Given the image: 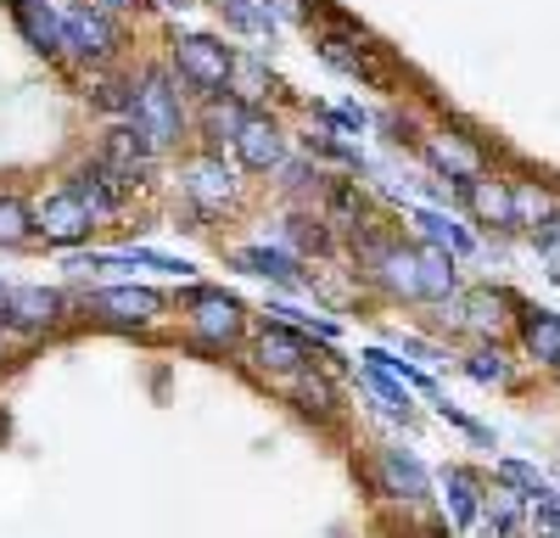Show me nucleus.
<instances>
[{
    "instance_id": "f257e3e1",
    "label": "nucleus",
    "mask_w": 560,
    "mask_h": 538,
    "mask_svg": "<svg viewBox=\"0 0 560 538\" xmlns=\"http://www.w3.org/2000/svg\"><path fill=\"white\" fill-rule=\"evenodd\" d=\"M174 68H179L185 84L219 96V90L230 84V73H236V51H224L213 34H179L174 39Z\"/></svg>"
},
{
    "instance_id": "f03ea898",
    "label": "nucleus",
    "mask_w": 560,
    "mask_h": 538,
    "mask_svg": "<svg viewBox=\"0 0 560 538\" xmlns=\"http://www.w3.org/2000/svg\"><path fill=\"white\" fill-rule=\"evenodd\" d=\"M191 303V326L208 348H230V342H242V326H247V308L236 297H224V292H191L185 297Z\"/></svg>"
},
{
    "instance_id": "7ed1b4c3",
    "label": "nucleus",
    "mask_w": 560,
    "mask_h": 538,
    "mask_svg": "<svg viewBox=\"0 0 560 538\" xmlns=\"http://www.w3.org/2000/svg\"><path fill=\"white\" fill-rule=\"evenodd\" d=\"M113 45H118V34H113L107 12H96V7H68L62 12V51H73L79 62L113 57Z\"/></svg>"
},
{
    "instance_id": "20e7f679",
    "label": "nucleus",
    "mask_w": 560,
    "mask_h": 538,
    "mask_svg": "<svg viewBox=\"0 0 560 538\" xmlns=\"http://www.w3.org/2000/svg\"><path fill=\"white\" fill-rule=\"evenodd\" d=\"M135 124L152 134L158 147L179 141V96L168 90L163 73H147V84H140V102H135Z\"/></svg>"
},
{
    "instance_id": "39448f33",
    "label": "nucleus",
    "mask_w": 560,
    "mask_h": 538,
    "mask_svg": "<svg viewBox=\"0 0 560 538\" xmlns=\"http://www.w3.org/2000/svg\"><path fill=\"white\" fill-rule=\"evenodd\" d=\"M90 224H96V213L84 208V197H79L73 186H62V191L45 197V208H39V219H34V231H45L51 242L73 247V242H84V236H90Z\"/></svg>"
},
{
    "instance_id": "423d86ee",
    "label": "nucleus",
    "mask_w": 560,
    "mask_h": 538,
    "mask_svg": "<svg viewBox=\"0 0 560 538\" xmlns=\"http://www.w3.org/2000/svg\"><path fill=\"white\" fill-rule=\"evenodd\" d=\"M179 179H185V202L202 208V213H219V208L236 202V174H230L219 157H191Z\"/></svg>"
},
{
    "instance_id": "0eeeda50",
    "label": "nucleus",
    "mask_w": 560,
    "mask_h": 538,
    "mask_svg": "<svg viewBox=\"0 0 560 538\" xmlns=\"http://www.w3.org/2000/svg\"><path fill=\"white\" fill-rule=\"evenodd\" d=\"M152 152H158V141H152L147 129H140V124H118V129L107 134V147H102V163L135 186V179L152 168Z\"/></svg>"
},
{
    "instance_id": "6e6552de",
    "label": "nucleus",
    "mask_w": 560,
    "mask_h": 538,
    "mask_svg": "<svg viewBox=\"0 0 560 538\" xmlns=\"http://www.w3.org/2000/svg\"><path fill=\"white\" fill-rule=\"evenodd\" d=\"M0 320L18 326V331H45V326L62 320V297L45 292V286H12L7 308H0Z\"/></svg>"
},
{
    "instance_id": "1a4fd4ad",
    "label": "nucleus",
    "mask_w": 560,
    "mask_h": 538,
    "mask_svg": "<svg viewBox=\"0 0 560 538\" xmlns=\"http://www.w3.org/2000/svg\"><path fill=\"white\" fill-rule=\"evenodd\" d=\"M90 308L113 314L118 326H147V320L163 314V297L147 292V286H107V292H90Z\"/></svg>"
},
{
    "instance_id": "9d476101",
    "label": "nucleus",
    "mask_w": 560,
    "mask_h": 538,
    "mask_svg": "<svg viewBox=\"0 0 560 538\" xmlns=\"http://www.w3.org/2000/svg\"><path fill=\"white\" fill-rule=\"evenodd\" d=\"M370 269H376V281H382L393 297H409V303L427 297V281H420V247H398V242H387V253L370 264Z\"/></svg>"
},
{
    "instance_id": "9b49d317",
    "label": "nucleus",
    "mask_w": 560,
    "mask_h": 538,
    "mask_svg": "<svg viewBox=\"0 0 560 538\" xmlns=\"http://www.w3.org/2000/svg\"><path fill=\"white\" fill-rule=\"evenodd\" d=\"M236 157H242V168L269 174V168L287 163V134H280L269 118H247L242 134H236Z\"/></svg>"
},
{
    "instance_id": "f8f14e48",
    "label": "nucleus",
    "mask_w": 560,
    "mask_h": 538,
    "mask_svg": "<svg viewBox=\"0 0 560 538\" xmlns=\"http://www.w3.org/2000/svg\"><path fill=\"white\" fill-rule=\"evenodd\" d=\"M68 186L84 197V208L96 213V219H102V213H113V208L129 197V179H124V174H113L107 163H90V168H79V174L68 179Z\"/></svg>"
},
{
    "instance_id": "ddd939ff",
    "label": "nucleus",
    "mask_w": 560,
    "mask_h": 538,
    "mask_svg": "<svg viewBox=\"0 0 560 538\" xmlns=\"http://www.w3.org/2000/svg\"><path fill=\"white\" fill-rule=\"evenodd\" d=\"M504 314H516V303H510L504 292H493V286L454 297V326H477V331H493V337H499V331L510 326Z\"/></svg>"
},
{
    "instance_id": "4468645a",
    "label": "nucleus",
    "mask_w": 560,
    "mask_h": 538,
    "mask_svg": "<svg viewBox=\"0 0 560 538\" xmlns=\"http://www.w3.org/2000/svg\"><path fill=\"white\" fill-rule=\"evenodd\" d=\"M459 197L482 224H516V191L510 186H493V179H459Z\"/></svg>"
},
{
    "instance_id": "2eb2a0df",
    "label": "nucleus",
    "mask_w": 560,
    "mask_h": 538,
    "mask_svg": "<svg viewBox=\"0 0 560 538\" xmlns=\"http://www.w3.org/2000/svg\"><path fill=\"white\" fill-rule=\"evenodd\" d=\"M258 365L264 371H303L308 365V342L298 337V331H287V326H269L264 337H258Z\"/></svg>"
},
{
    "instance_id": "dca6fc26",
    "label": "nucleus",
    "mask_w": 560,
    "mask_h": 538,
    "mask_svg": "<svg viewBox=\"0 0 560 538\" xmlns=\"http://www.w3.org/2000/svg\"><path fill=\"white\" fill-rule=\"evenodd\" d=\"M522 342H527V353L538 359V365H555L560 371V314L527 308L522 314Z\"/></svg>"
},
{
    "instance_id": "f3484780",
    "label": "nucleus",
    "mask_w": 560,
    "mask_h": 538,
    "mask_svg": "<svg viewBox=\"0 0 560 538\" xmlns=\"http://www.w3.org/2000/svg\"><path fill=\"white\" fill-rule=\"evenodd\" d=\"M18 28H23V39L34 45L39 57H57V51H62V17H57L51 7H39V0L18 7Z\"/></svg>"
},
{
    "instance_id": "a211bd4d",
    "label": "nucleus",
    "mask_w": 560,
    "mask_h": 538,
    "mask_svg": "<svg viewBox=\"0 0 560 538\" xmlns=\"http://www.w3.org/2000/svg\"><path fill=\"white\" fill-rule=\"evenodd\" d=\"M427 157H432V168H443V174H454V179H477V174H482V152L465 147L459 134H432Z\"/></svg>"
},
{
    "instance_id": "6ab92c4d",
    "label": "nucleus",
    "mask_w": 560,
    "mask_h": 538,
    "mask_svg": "<svg viewBox=\"0 0 560 538\" xmlns=\"http://www.w3.org/2000/svg\"><path fill=\"white\" fill-rule=\"evenodd\" d=\"M443 505H448V522L454 527H471L477 522V511H482V488H477V477L471 471H443Z\"/></svg>"
},
{
    "instance_id": "aec40b11",
    "label": "nucleus",
    "mask_w": 560,
    "mask_h": 538,
    "mask_svg": "<svg viewBox=\"0 0 560 538\" xmlns=\"http://www.w3.org/2000/svg\"><path fill=\"white\" fill-rule=\"evenodd\" d=\"M382 477H387V488L398 493V500H427V488H432L427 466H420L415 455H398V448L382 455Z\"/></svg>"
},
{
    "instance_id": "412c9836",
    "label": "nucleus",
    "mask_w": 560,
    "mask_h": 538,
    "mask_svg": "<svg viewBox=\"0 0 560 538\" xmlns=\"http://www.w3.org/2000/svg\"><path fill=\"white\" fill-rule=\"evenodd\" d=\"M420 281H427V303H448L454 286H459V276H454V253L438 247V242L420 247Z\"/></svg>"
},
{
    "instance_id": "4be33fe9",
    "label": "nucleus",
    "mask_w": 560,
    "mask_h": 538,
    "mask_svg": "<svg viewBox=\"0 0 560 538\" xmlns=\"http://www.w3.org/2000/svg\"><path fill=\"white\" fill-rule=\"evenodd\" d=\"M236 264L253 269V276H264V281H275V286H298V281H303V276H298V258L280 253V247H242Z\"/></svg>"
},
{
    "instance_id": "5701e85b",
    "label": "nucleus",
    "mask_w": 560,
    "mask_h": 538,
    "mask_svg": "<svg viewBox=\"0 0 560 538\" xmlns=\"http://www.w3.org/2000/svg\"><path fill=\"white\" fill-rule=\"evenodd\" d=\"M415 224L427 231V242H438V247H448V253H471V247H477V236H465L459 224H454L448 213H438V208H415Z\"/></svg>"
},
{
    "instance_id": "b1692460",
    "label": "nucleus",
    "mask_w": 560,
    "mask_h": 538,
    "mask_svg": "<svg viewBox=\"0 0 560 538\" xmlns=\"http://www.w3.org/2000/svg\"><path fill=\"white\" fill-rule=\"evenodd\" d=\"M364 382H370V393H376L382 404H387V416H415V404H409V393H404V382L387 371V365H370V359H364Z\"/></svg>"
},
{
    "instance_id": "393cba45",
    "label": "nucleus",
    "mask_w": 560,
    "mask_h": 538,
    "mask_svg": "<svg viewBox=\"0 0 560 538\" xmlns=\"http://www.w3.org/2000/svg\"><path fill=\"white\" fill-rule=\"evenodd\" d=\"M499 477L510 482V488H522L527 493V500H538V505H560V493L533 471V466H522V460H499Z\"/></svg>"
},
{
    "instance_id": "a878e982",
    "label": "nucleus",
    "mask_w": 560,
    "mask_h": 538,
    "mask_svg": "<svg viewBox=\"0 0 560 538\" xmlns=\"http://www.w3.org/2000/svg\"><path fill=\"white\" fill-rule=\"evenodd\" d=\"M219 12H224V23H230V28H242V34H258V39H275V17H269V7L258 12L253 0H224Z\"/></svg>"
},
{
    "instance_id": "bb28decb",
    "label": "nucleus",
    "mask_w": 560,
    "mask_h": 538,
    "mask_svg": "<svg viewBox=\"0 0 560 538\" xmlns=\"http://www.w3.org/2000/svg\"><path fill=\"white\" fill-rule=\"evenodd\" d=\"M247 118H253V113L242 107V96L230 102V107H224V102H213V107H208V141H236Z\"/></svg>"
},
{
    "instance_id": "cd10ccee",
    "label": "nucleus",
    "mask_w": 560,
    "mask_h": 538,
    "mask_svg": "<svg viewBox=\"0 0 560 538\" xmlns=\"http://www.w3.org/2000/svg\"><path fill=\"white\" fill-rule=\"evenodd\" d=\"M465 376L482 382V387H504V382H510V365H504L499 348H477L471 359H465Z\"/></svg>"
},
{
    "instance_id": "c85d7f7f",
    "label": "nucleus",
    "mask_w": 560,
    "mask_h": 538,
    "mask_svg": "<svg viewBox=\"0 0 560 538\" xmlns=\"http://www.w3.org/2000/svg\"><path fill=\"white\" fill-rule=\"evenodd\" d=\"M90 102H96L102 113H129L135 118V102L140 96H135L129 84H118V79H96V84H90Z\"/></svg>"
},
{
    "instance_id": "c756f323",
    "label": "nucleus",
    "mask_w": 560,
    "mask_h": 538,
    "mask_svg": "<svg viewBox=\"0 0 560 538\" xmlns=\"http://www.w3.org/2000/svg\"><path fill=\"white\" fill-rule=\"evenodd\" d=\"M34 231V213L18 197H0V242H23Z\"/></svg>"
},
{
    "instance_id": "7c9ffc66",
    "label": "nucleus",
    "mask_w": 560,
    "mask_h": 538,
    "mask_svg": "<svg viewBox=\"0 0 560 538\" xmlns=\"http://www.w3.org/2000/svg\"><path fill=\"white\" fill-rule=\"evenodd\" d=\"M319 51H325V62L342 68L348 79H370V62H364V57H353V45H342V39H325Z\"/></svg>"
},
{
    "instance_id": "2f4dec72",
    "label": "nucleus",
    "mask_w": 560,
    "mask_h": 538,
    "mask_svg": "<svg viewBox=\"0 0 560 538\" xmlns=\"http://www.w3.org/2000/svg\"><path fill=\"white\" fill-rule=\"evenodd\" d=\"M510 191H516V224H544L549 219V202L538 191H527V186H510Z\"/></svg>"
},
{
    "instance_id": "473e14b6",
    "label": "nucleus",
    "mask_w": 560,
    "mask_h": 538,
    "mask_svg": "<svg viewBox=\"0 0 560 538\" xmlns=\"http://www.w3.org/2000/svg\"><path fill=\"white\" fill-rule=\"evenodd\" d=\"M292 247H298V253H308V247L319 253V247H325V224H319V219H292Z\"/></svg>"
},
{
    "instance_id": "72a5a7b5",
    "label": "nucleus",
    "mask_w": 560,
    "mask_h": 538,
    "mask_svg": "<svg viewBox=\"0 0 560 538\" xmlns=\"http://www.w3.org/2000/svg\"><path fill=\"white\" fill-rule=\"evenodd\" d=\"M533 247H538V253H555V258H560V213H549L544 224H533Z\"/></svg>"
},
{
    "instance_id": "f704fd0d",
    "label": "nucleus",
    "mask_w": 560,
    "mask_h": 538,
    "mask_svg": "<svg viewBox=\"0 0 560 538\" xmlns=\"http://www.w3.org/2000/svg\"><path fill=\"white\" fill-rule=\"evenodd\" d=\"M269 7H280V12H292V17H308V0H269Z\"/></svg>"
},
{
    "instance_id": "c9c22d12",
    "label": "nucleus",
    "mask_w": 560,
    "mask_h": 538,
    "mask_svg": "<svg viewBox=\"0 0 560 538\" xmlns=\"http://www.w3.org/2000/svg\"><path fill=\"white\" fill-rule=\"evenodd\" d=\"M107 12H129V7H140V0H102Z\"/></svg>"
},
{
    "instance_id": "e433bc0d",
    "label": "nucleus",
    "mask_w": 560,
    "mask_h": 538,
    "mask_svg": "<svg viewBox=\"0 0 560 538\" xmlns=\"http://www.w3.org/2000/svg\"><path fill=\"white\" fill-rule=\"evenodd\" d=\"M7 297H12V286H0V308H7Z\"/></svg>"
},
{
    "instance_id": "4c0bfd02",
    "label": "nucleus",
    "mask_w": 560,
    "mask_h": 538,
    "mask_svg": "<svg viewBox=\"0 0 560 538\" xmlns=\"http://www.w3.org/2000/svg\"><path fill=\"white\" fill-rule=\"evenodd\" d=\"M12 7H28V0H12Z\"/></svg>"
}]
</instances>
